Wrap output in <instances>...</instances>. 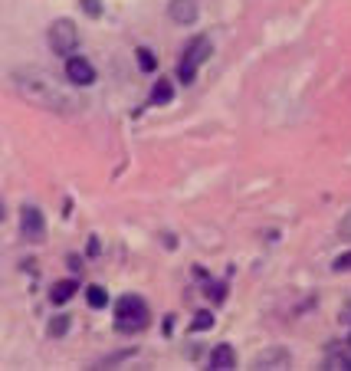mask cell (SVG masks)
<instances>
[{
    "instance_id": "cell-1",
    "label": "cell",
    "mask_w": 351,
    "mask_h": 371,
    "mask_svg": "<svg viewBox=\"0 0 351 371\" xmlns=\"http://www.w3.org/2000/svg\"><path fill=\"white\" fill-rule=\"evenodd\" d=\"M13 86H17V92L23 95L30 105L47 109V112L73 115V112H79V105H82L66 86H59L47 69H37V66L17 69V73H13Z\"/></svg>"
},
{
    "instance_id": "cell-2",
    "label": "cell",
    "mask_w": 351,
    "mask_h": 371,
    "mask_svg": "<svg viewBox=\"0 0 351 371\" xmlns=\"http://www.w3.org/2000/svg\"><path fill=\"white\" fill-rule=\"evenodd\" d=\"M148 303H144L142 296H122L118 303H115V329L125 335H135L142 332L144 325H148Z\"/></svg>"
},
{
    "instance_id": "cell-3",
    "label": "cell",
    "mask_w": 351,
    "mask_h": 371,
    "mask_svg": "<svg viewBox=\"0 0 351 371\" xmlns=\"http://www.w3.org/2000/svg\"><path fill=\"white\" fill-rule=\"evenodd\" d=\"M210 49L214 47H210L207 37H194L187 47H184V53H180V59H178V69H174L178 79H180V86H190V83H194L197 69L210 59Z\"/></svg>"
},
{
    "instance_id": "cell-4",
    "label": "cell",
    "mask_w": 351,
    "mask_h": 371,
    "mask_svg": "<svg viewBox=\"0 0 351 371\" xmlns=\"http://www.w3.org/2000/svg\"><path fill=\"white\" fill-rule=\"evenodd\" d=\"M49 49L56 53V56H69L73 49L79 47V30L73 20H56V23H49Z\"/></svg>"
},
{
    "instance_id": "cell-5",
    "label": "cell",
    "mask_w": 351,
    "mask_h": 371,
    "mask_svg": "<svg viewBox=\"0 0 351 371\" xmlns=\"http://www.w3.org/2000/svg\"><path fill=\"white\" fill-rule=\"evenodd\" d=\"M47 233V220H43V210L27 204V207L20 210V237L30 240V243H39Z\"/></svg>"
},
{
    "instance_id": "cell-6",
    "label": "cell",
    "mask_w": 351,
    "mask_h": 371,
    "mask_svg": "<svg viewBox=\"0 0 351 371\" xmlns=\"http://www.w3.org/2000/svg\"><path fill=\"white\" fill-rule=\"evenodd\" d=\"M66 79L73 86H92L95 83V66L82 56H69L66 59Z\"/></svg>"
},
{
    "instance_id": "cell-7",
    "label": "cell",
    "mask_w": 351,
    "mask_h": 371,
    "mask_svg": "<svg viewBox=\"0 0 351 371\" xmlns=\"http://www.w3.org/2000/svg\"><path fill=\"white\" fill-rule=\"evenodd\" d=\"M168 17H171L178 27H190V23H197V17H200L197 0H171V4H168Z\"/></svg>"
},
{
    "instance_id": "cell-8",
    "label": "cell",
    "mask_w": 351,
    "mask_h": 371,
    "mask_svg": "<svg viewBox=\"0 0 351 371\" xmlns=\"http://www.w3.org/2000/svg\"><path fill=\"white\" fill-rule=\"evenodd\" d=\"M292 365V355L285 348H266L253 358V368H289Z\"/></svg>"
},
{
    "instance_id": "cell-9",
    "label": "cell",
    "mask_w": 351,
    "mask_h": 371,
    "mask_svg": "<svg viewBox=\"0 0 351 371\" xmlns=\"http://www.w3.org/2000/svg\"><path fill=\"white\" fill-rule=\"evenodd\" d=\"M210 368L214 371L237 368V352H233V345H217V348L210 352Z\"/></svg>"
},
{
    "instance_id": "cell-10",
    "label": "cell",
    "mask_w": 351,
    "mask_h": 371,
    "mask_svg": "<svg viewBox=\"0 0 351 371\" xmlns=\"http://www.w3.org/2000/svg\"><path fill=\"white\" fill-rule=\"evenodd\" d=\"M73 296H76V279H59V283H53V289H49V303L63 305V303H69Z\"/></svg>"
},
{
    "instance_id": "cell-11",
    "label": "cell",
    "mask_w": 351,
    "mask_h": 371,
    "mask_svg": "<svg viewBox=\"0 0 351 371\" xmlns=\"http://www.w3.org/2000/svg\"><path fill=\"white\" fill-rule=\"evenodd\" d=\"M174 99V86H171V79H158L152 89V95H148V102L152 105H168Z\"/></svg>"
},
{
    "instance_id": "cell-12",
    "label": "cell",
    "mask_w": 351,
    "mask_h": 371,
    "mask_svg": "<svg viewBox=\"0 0 351 371\" xmlns=\"http://www.w3.org/2000/svg\"><path fill=\"white\" fill-rule=\"evenodd\" d=\"M86 303L92 305V309H105V305H109V293H105L102 286H89V289H86Z\"/></svg>"
},
{
    "instance_id": "cell-13",
    "label": "cell",
    "mask_w": 351,
    "mask_h": 371,
    "mask_svg": "<svg viewBox=\"0 0 351 371\" xmlns=\"http://www.w3.org/2000/svg\"><path fill=\"white\" fill-rule=\"evenodd\" d=\"M66 332H69V315H53V319H49V335H53V339H63Z\"/></svg>"
},
{
    "instance_id": "cell-14",
    "label": "cell",
    "mask_w": 351,
    "mask_h": 371,
    "mask_svg": "<svg viewBox=\"0 0 351 371\" xmlns=\"http://www.w3.org/2000/svg\"><path fill=\"white\" fill-rule=\"evenodd\" d=\"M325 368H342V371H351V355L345 352H332L325 358Z\"/></svg>"
},
{
    "instance_id": "cell-15",
    "label": "cell",
    "mask_w": 351,
    "mask_h": 371,
    "mask_svg": "<svg viewBox=\"0 0 351 371\" xmlns=\"http://www.w3.org/2000/svg\"><path fill=\"white\" fill-rule=\"evenodd\" d=\"M138 66L144 69V73H154V66H158V59H154V53L152 49H138Z\"/></svg>"
},
{
    "instance_id": "cell-16",
    "label": "cell",
    "mask_w": 351,
    "mask_h": 371,
    "mask_svg": "<svg viewBox=\"0 0 351 371\" xmlns=\"http://www.w3.org/2000/svg\"><path fill=\"white\" fill-rule=\"evenodd\" d=\"M204 329H214V315L210 312H197V319L190 322V332H204Z\"/></svg>"
},
{
    "instance_id": "cell-17",
    "label": "cell",
    "mask_w": 351,
    "mask_h": 371,
    "mask_svg": "<svg viewBox=\"0 0 351 371\" xmlns=\"http://www.w3.org/2000/svg\"><path fill=\"white\" fill-rule=\"evenodd\" d=\"M210 299H214V303H223V299H227V286H223V283H210Z\"/></svg>"
},
{
    "instance_id": "cell-18",
    "label": "cell",
    "mask_w": 351,
    "mask_h": 371,
    "mask_svg": "<svg viewBox=\"0 0 351 371\" xmlns=\"http://www.w3.org/2000/svg\"><path fill=\"white\" fill-rule=\"evenodd\" d=\"M338 237L351 240V207H348V214H345V217L338 220Z\"/></svg>"
},
{
    "instance_id": "cell-19",
    "label": "cell",
    "mask_w": 351,
    "mask_h": 371,
    "mask_svg": "<svg viewBox=\"0 0 351 371\" xmlns=\"http://www.w3.org/2000/svg\"><path fill=\"white\" fill-rule=\"evenodd\" d=\"M82 10H86L89 17H102V4L99 0H82Z\"/></svg>"
},
{
    "instance_id": "cell-20",
    "label": "cell",
    "mask_w": 351,
    "mask_h": 371,
    "mask_svg": "<svg viewBox=\"0 0 351 371\" xmlns=\"http://www.w3.org/2000/svg\"><path fill=\"white\" fill-rule=\"evenodd\" d=\"M348 269H351V253H342L335 260V273H348Z\"/></svg>"
},
{
    "instance_id": "cell-21",
    "label": "cell",
    "mask_w": 351,
    "mask_h": 371,
    "mask_svg": "<svg viewBox=\"0 0 351 371\" xmlns=\"http://www.w3.org/2000/svg\"><path fill=\"white\" fill-rule=\"evenodd\" d=\"M0 220H4V200H0Z\"/></svg>"
}]
</instances>
